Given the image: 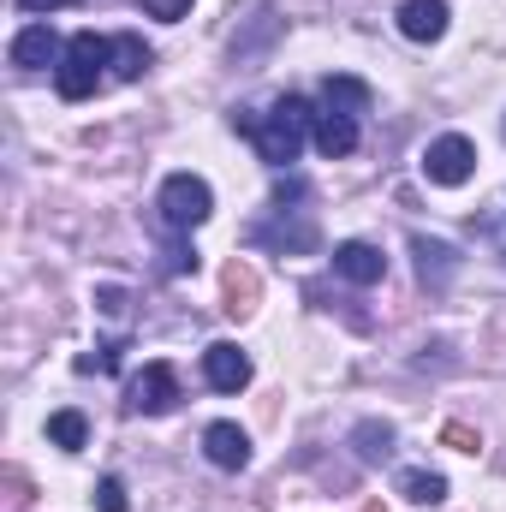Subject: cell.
<instances>
[{
	"mask_svg": "<svg viewBox=\"0 0 506 512\" xmlns=\"http://www.w3.org/2000/svg\"><path fill=\"white\" fill-rule=\"evenodd\" d=\"M310 137H316V149H322L328 161H340V155H352V149H358V120H352V114L322 108V114H316V126H310Z\"/></svg>",
	"mask_w": 506,
	"mask_h": 512,
	"instance_id": "obj_12",
	"label": "cell"
},
{
	"mask_svg": "<svg viewBox=\"0 0 506 512\" xmlns=\"http://www.w3.org/2000/svg\"><path fill=\"white\" fill-rule=\"evenodd\" d=\"M161 268H167V274H191V268H197V251L185 245V233H173V245L161 251Z\"/></svg>",
	"mask_w": 506,
	"mask_h": 512,
	"instance_id": "obj_20",
	"label": "cell"
},
{
	"mask_svg": "<svg viewBox=\"0 0 506 512\" xmlns=\"http://www.w3.org/2000/svg\"><path fill=\"white\" fill-rule=\"evenodd\" d=\"M334 274L352 280V286H381L387 256H381L376 245H364V239H346V245H334Z\"/></svg>",
	"mask_w": 506,
	"mask_h": 512,
	"instance_id": "obj_8",
	"label": "cell"
},
{
	"mask_svg": "<svg viewBox=\"0 0 506 512\" xmlns=\"http://www.w3.org/2000/svg\"><path fill=\"white\" fill-rule=\"evenodd\" d=\"M203 453H209V465H221V471H245V465H251V435H245L239 423H209V429H203Z\"/></svg>",
	"mask_w": 506,
	"mask_h": 512,
	"instance_id": "obj_9",
	"label": "cell"
},
{
	"mask_svg": "<svg viewBox=\"0 0 506 512\" xmlns=\"http://www.w3.org/2000/svg\"><path fill=\"white\" fill-rule=\"evenodd\" d=\"M143 12H149V18H167V24H179V18L191 12V0H143Z\"/></svg>",
	"mask_w": 506,
	"mask_h": 512,
	"instance_id": "obj_23",
	"label": "cell"
},
{
	"mask_svg": "<svg viewBox=\"0 0 506 512\" xmlns=\"http://www.w3.org/2000/svg\"><path fill=\"white\" fill-rule=\"evenodd\" d=\"M96 507L102 512H131L126 483H120V477H102V483H96Z\"/></svg>",
	"mask_w": 506,
	"mask_h": 512,
	"instance_id": "obj_21",
	"label": "cell"
},
{
	"mask_svg": "<svg viewBox=\"0 0 506 512\" xmlns=\"http://www.w3.org/2000/svg\"><path fill=\"white\" fill-rule=\"evenodd\" d=\"M126 405L137 417L173 411V405H179V376H173V364H143V376H131V387H126Z\"/></svg>",
	"mask_w": 506,
	"mask_h": 512,
	"instance_id": "obj_5",
	"label": "cell"
},
{
	"mask_svg": "<svg viewBox=\"0 0 506 512\" xmlns=\"http://www.w3.org/2000/svg\"><path fill=\"white\" fill-rule=\"evenodd\" d=\"M322 108H334V114H370V84L364 78H352V72H328L322 78Z\"/></svg>",
	"mask_w": 506,
	"mask_h": 512,
	"instance_id": "obj_13",
	"label": "cell"
},
{
	"mask_svg": "<svg viewBox=\"0 0 506 512\" xmlns=\"http://www.w3.org/2000/svg\"><path fill=\"white\" fill-rule=\"evenodd\" d=\"M477 173V143L471 137H459V131H447V137H435L429 149H423V179L429 185H465Z\"/></svg>",
	"mask_w": 506,
	"mask_h": 512,
	"instance_id": "obj_4",
	"label": "cell"
},
{
	"mask_svg": "<svg viewBox=\"0 0 506 512\" xmlns=\"http://www.w3.org/2000/svg\"><path fill=\"white\" fill-rule=\"evenodd\" d=\"M221 298H227V316H251L256 298H262V280H256L251 262H227L221 268Z\"/></svg>",
	"mask_w": 506,
	"mask_h": 512,
	"instance_id": "obj_14",
	"label": "cell"
},
{
	"mask_svg": "<svg viewBox=\"0 0 506 512\" xmlns=\"http://www.w3.org/2000/svg\"><path fill=\"white\" fill-rule=\"evenodd\" d=\"M96 310L102 316H126V292L120 286H96Z\"/></svg>",
	"mask_w": 506,
	"mask_h": 512,
	"instance_id": "obj_24",
	"label": "cell"
},
{
	"mask_svg": "<svg viewBox=\"0 0 506 512\" xmlns=\"http://www.w3.org/2000/svg\"><path fill=\"white\" fill-rule=\"evenodd\" d=\"M60 54H66V42L54 36V24H48V18H42V24H24V30L12 36V66H18V72L60 66Z\"/></svg>",
	"mask_w": 506,
	"mask_h": 512,
	"instance_id": "obj_6",
	"label": "cell"
},
{
	"mask_svg": "<svg viewBox=\"0 0 506 512\" xmlns=\"http://www.w3.org/2000/svg\"><path fill=\"white\" fill-rule=\"evenodd\" d=\"M108 54H114V42H108V36H96V30H78V36L66 42L60 66H54V90H60L66 102H84V96H96V84L108 78Z\"/></svg>",
	"mask_w": 506,
	"mask_h": 512,
	"instance_id": "obj_2",
	"label": "cell"
},
{
	"mask_svg": "<svg viewBox=\"0 0 506 512\" xmlns=\"http://www.w3.org/2000/svg\"><path fill=\"white\" fill-rule=\"evenodd\" d=\"M120 358H126V340H102L96 352H84V358H78V376H114V370H120Z\"/></svg>",
	"mask_w": 506,
	"mask_h": 512,
	"instance_id": "obj_19",
	"label": "cell"
},
{
	"mask_svg": "<svg viewBox=\"0 0 506 512\" xmlns=\"http://www.w3.org/2000/svg\"><path fill=\"white\" fill-rule=\"evenodd\" d=\"M483 233H489V239L501 245V256H506V227H501V221H483Z\"/></svg>",
	"mask_w": 506,
	"mask_h": 512,
	"instance_id": "obj_27",
	"label": "cell"
},
{
	"mask_svg": "<svg viewBox=\"0 0 506 512\" xmlns=\"http://www.w3.org/2000/svg\"><path fill=\"white\" fill-rule=\"evenodd\" d=\"M18 6H24V12H42V18H48V12H54V6H66V0H18Z\"/></svg>",
	"mask_w": 506,
	"mask_h": 512,
	"instance_id": "obj_26",
	"label": "cell"
},
{
	"mask_svg": "<svg viewBox=\"0 0 506 512\" xmlns=\"http://www.w3.org/2000/svg\"><path fill=\"white\" fill-rule=\"evenodd\" d=\"M48 441H54V447H66V453H78V447L90 441L84 411H54V417H48Z\"/></svg>",
	"mask_w": 506,
	"mask_h": 512,
	"instance_id": "obj_18",
	"label": "cell"
},
{
	"mask_svg": "<svg viewBox=\"0 0 506 512\" xmlns=\"http://www.w3.org/2000/svg\"><path fill=\"white\" fill-rule=\"evenodd\" d=\"M352 447H358V459H364V465H381V459H393V423H376V417H364V423L352 429Z\"/></svg>",
	"mask_w": 506,
	"mask_h": 512,
	"instance_id": "obj_16",
	"label": "cell"
},
{
	"mask_svg": "<svg viewBox=\"0 0 506 512\" xmlns=\"http://www.w3.org/2000/svg\"><path fill=\"white\" fill-rule=\"evenodd\" d=\"M6 489H12V495H6V512H18V507H24V489H30V483H24V471H6Z\"/></svg>",
	"mask_w": 506,
	"mask_h": 512,
	"instance_id": "obj_25",
	"label": "cell"
},
{
	"mask_svg": "<svg viewBox=\"0 0 506 512\" xmlns=\"http://www.w3.org/2000/svg\"><path fill=\"white\" fill-rule=\"evenodd\" d=\"M233 126L251 137L256 155H262L268 167H292V161L304 155V137H310V126H316V108H310L304 96H280L268 114L239 108V114H233Z\"/></svg>",
	"mask_w": 506,
	"mask_h": 512,
	"instance_id": "obj_1",
	"label": "cell"
},
{
	"mask_svg": "<svg viewBox=\"0 0 506 512\" xmlns=\"http://www.w3.org/2000/svg\"><path fill=\"white\" fill-rule=\"evenodd\" d=\"M155 209H161V227H167V233H197V227L215 215V191H209V179H197V173H167Z\"/></svg>",
	"mask_w": 506,
	"mask_h": 512,
	"instance_id": "obj_3",
	"label": "cell"
},
{
	"mask_svg": "<svg viewBox=\"0 0 506 512\" xmlns=\"http://www.w3.org/2000/svg\"><path fill=\"white\" fill-rule=\"evenodd\" d=\"M441 441H447L453 453H477V447H483V435H477L471 423H441Z\"/></svg>",
	"mask_w": 506,
	"mask_h": 512,
	"instance_id": "obj_22",
	"label": "cell"
},
{
	"mask_svg": "<svg viewBox=\"0 0 506 512\" xmlns=\"http://www.w3.org/2000/svg\"><path fill=\"white\" fill-rule=\"evenodd\" d=\"M143 72H149V48H143V36H114V54H108V78L131 84V78H143Z\"/></svg>",
	"mask_w": 506,
	"mask_h": 512,
	"instance_id": "obj_15",
	"label": "cell"
},
{
	"mask_svg": "<svg viewBox=\"0 0 506 512\" xmlns=\"http://www.w3.org/2000/svg\"><path fill=\"white\" fill-rule=\"evenodd\" d=\"M203 382L215 387V393H239V387H251V358L233 340H215L203 352Z\"/></svg>",
	"mask_w": 506,
	"mask_h": 512,
	"instance_id": "obj_7",
	"label": "cell"
},
{
	"mask_svg": "<svg viewBox=\"0 0 506 512\" xmlns=\"http://www.w3.org/2000/svg\"><path fill=\"white\" fill-rule=\"evenodd\" d=\"M399 36L405 42H441L447 36V0H405L399 6Z\"/></svg>",
	"mask_w": 506,
	"mask_h": 512,
	"instance_id": "obj_10",
	"label": "cell"
},
{
	"mask_svg": "<svg viewBox=\"0 0 506 512\" xmlns=\"http://www.w3.org/2000/svg\"><path fill=\"white\" fill-rule=\"evenodd\" d=\"M411 256H417V280L435 286V292L459 274V251H453L447 239H423V233H417V239H411Z\"/></svg>",
	"mask_w": 506,
	"mask_h": 512,
	"instance_id": "obj_11",
	"label": "cell"
},
{
	"mask_svg": "<svg viewBox=\"0 0 506 512\" xmlns=\"http://www.w3.org/2000/svg\"><path fill=\"white\" fill-rule=\"evenodd\" d=\"M399 495L417 501V507H441L447 501V477H435V471H399Z\"/></svg>",
	"mask_w": 506,
	"mask_h": 512,
	"instance_id": "obj_17",
	"label": "cell"
}]
</instances>
